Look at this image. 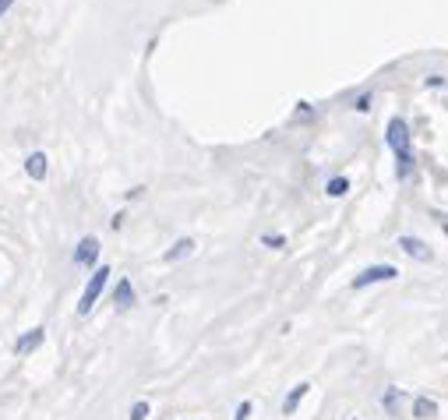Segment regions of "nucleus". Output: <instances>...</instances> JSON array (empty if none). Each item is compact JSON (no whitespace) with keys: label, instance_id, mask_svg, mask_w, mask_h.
<instances>
[{"label":"nucleus","instance_id":"obj_1","mask_svg":"<svg viewBox=\"0 0 448 420\" xmlns=\"http://www.w3.org/2000/svg\"><path fill=\"white\" fill-rule=\"evenodd\" d=\"M106 283H110V269H106V265H99V269H92V276H88V283H85V290H81V301H78V315H88V311L95 308V301L102 297V290H106Z\"/></svg>","mask_w":448,"mask_h":420},{"label":"nucleus","instance_id":"obj_2","mask_svg":"<svg viewBox=\"0 0 448 420\" xmlns=\"http://www.w3.org/2000/svg\"><path fill=\"white\" fill-rule=\"evenodd\" d=\"M385 141L396 156H410L413 152V134H410V124L403 117H392L389 127H385Z\"/></svg>","mask_w":448,"mask_h":420},{"label":"nucleus","instance_id":"obj_3","mask_svg":"<svg viewBox=\"0 0 448 420\" xmlns=\"http://www.w3.org/2000/svg\"><path fill=\"white\" fill-rule=\"evenodd\" d=\"M396 276H399V269H396V265L378 262V265H367L364 272H357L353 290H364V286H375V283H389V279H396Z\"/></svg>","mask_w":448,"mask_h":420},{"label":"nucleus","instance_id":"obj_4","mask_svg":"<svg viewBox=\"0 0 448 420\" xmlns=\"http://www.w3.org/2000/svg\"><path fill=\"white\" fill-rule=\"evenodd\" d=\"M399 247H403L410 258H417V262H431V258H435V251H431L420 237H410V233H403V237H399Z\"/></svg>","mask_w":448,"mask_h":420},{"label":"nucleus","instance_id":"obj_5","mask_svg":"<svg viewBox=\"0 0 448 420\" xmlns=\"http://www.w3.org/2000/svg\"><path fill=\"white\" fill-rule=\"evenodd\" d=\"M42 339H46V329H42V325H35V329H28L25 336H18V343H14V354H18V357H25V354L39 350V346H42Z\"/></svg>","mask_w":448,"mask_h":420},{"label":"nucleus","instance_id":"obj_6","mask_svg":"<svg viewBox=\"0 0 448 420\" xmlns=\"http://www.w3.org/2000/svg\"><path fill=\"white\" fill-rule=\"evenodd\" d=\"M99 258V240L95 237H81L74 247V265H95Z\"/></svg>","mask_w":448,"mask_h":420},{"label":"nucleus","instance_id":"obj_7","mask_svg":"<svg viewBox=\"0 0 448 420\" xmlns=\"http://www.w3.org/2000/svg\"><path fill=\"white\" fill-rule=\"evenodd\" d=\"M410 410H413V417H417V420H431V417H438V403H435L431 396H413Z\"/></svg>","mask_w":448,"mask_h":420},{"label":"nucleus","instance_id":"obj_8","mask_svg":"<svg viewBox=\"0 0 448 420\" xmlns=\"http://www.w3.org/2000/svg\"><path fill=\"white\" fill-rule=\"evenodd\" d=\"M113 304H117L120 311H127V308L134 304V286H131V279H120V283L113 286Z\"/></svg>","mask_w":448,"mask_h":420},{"label":"nucleus","instance_id":"obj_9","mask_svg":"<svg viewBox=\"0 0 448 420\" xmlns=\"http://www.w3.org/2000/svg\"><path fill=\"white\" fill-rule=\"evenodd\" d=\"M307 389H311V385H307V382H300V385H293V389L286 392V399H283V414H286V417H290V414H297V407H300V399L307 396Z\"/></svg>","mask_w":448,"mask_h":420},{"label":"nucleus","instance_id":"obj_10","mask_svg":"<svg viewBox=\"0 0 448 420\" xmlns=\"http://www.w3.org/2000/svg\"><path fill=\"white\" fill-rule=\"evenodd\" d=\"M25 173H28L32 180H42V177H46V152H32V156L25 159Z\"/></svg>","mask_w":448,"mask_h":420},{"label":"nucleus","instance_id":"obj_11","mask_svg":"<svg viewBox=\"0 0 448 420\" xmlns=\"http://www.w3.org/2000/svg\"><path fill=\"white\" fill-rule=\"evenodd\" d=\"M191 251H194V240H191V237H184V240H177V244H173L163 258H166V262H180V258H184V255H191Z\"/></svg>","mask_w":448,"mask_h":420},{"label":"nucleus","instance_id":"obj_12","mask_svg":"<svg viewBox=\"0 0 448 420\" xmlns=\"http://www.w3.org/2000/svg\"><path fill=\"white\" fill-rule=\"evenodd\" d=\"M399 403H403V389H385L382 407H385V414H389V417H396V414H399Z\"/></svg>","mask_w":448,"mask_h":420},{"label":"nucleus","instance_id":"obj_13","mask_svg":"<svg viewBox=\"0 0 448 420\" xmlns=\"http://www.w3.org/2000/svg\"><path fill=\"white\" fill-rule=\"evenodd\" d=\"M346 191H350V177H332V180L325 184V194H329V198H343Z\"/></svg>","mask_w":448,"mask_h":420},{"label":"nucleus","instance_id":"obj_14","mask_svg":"<svg viewBox=\"0 0 448 420\" xmlns=\"http://www.w3.org/2000/svg\"><path fill=\"white\" fill-rule=\"evenodd\" d=\"M261 244H265V247H272V251H279V247L286 244V237H283V233H265V237H261Z\"/></svg>","mask_w":448,"mask_h":420},{"label":"nucleus","instance_id":"obj_15","mask_svg":"<svg viewBox=\"0 0 448 420\" xmlns=\"http://www.w3.org/2000/svg\"><path fill=\"white\" fill-rule=\"evenodd\" d=\"M145 417H148V403H145V399H138V403L131 407V417H127V420H145Z\"/></svg>","mask_w":448,"mask_h":420},{"label":"nucleus","instance_id":"obj_16","mask_svg":"<svg viewBox=\"0 0 448 420\" xmlns=\"http://www.w3.org/2000/svg\"><path fill=\"white\" fill-rule=\"evenodd\" d=\"M353 110H360V113H367V110H371V92H360V95L353 99Z\"/></svg>","mask_w":448,"mask_h":420},{"label":"nucleus","instance_id":"obj_17","mask_svg":"<svg viewBox=\"0 0 448 420\" xmlns=\"http://www.w3.org/2000/svg\"><path fill=\"white\" fill-rule=\"evenodd\" d=\"M251 410H254V407H251V403L244 399V403L237 407V414H233V420H247V417H251Z\"/></svg>","mask_w":448,"mask_h":420},{"label":"nucleus","instance_id":"obj_18","mask_svg":"<svg viewBox=\"0 0 448 420\" xmlns=\"http://www.w3.org/2000/svg\"><path fill=\"white\" fill-rule=\"evenodd\" d=\"M428 85H431V88H438V85L445 88V78H442V74H428Z\"/></svg>","mask_w":448,"mask_h":420},{"label":"nucleus","instance_id":"obj_19","mask_svg":"<svg viewBox=\"0 0 448 420\" xmlns=\"http://www.w3.org/2000/svg\"><path fill=\"white\" fill-rule=\"evenodd\" d=\"M11 4H14V0H0V18L7 14V7H11Z\"/></svg>","mask_w":448,"mask_h":420}]
</instances>
